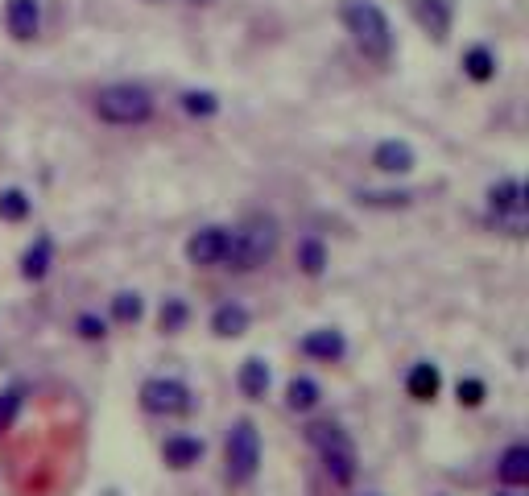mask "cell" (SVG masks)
Returning <instances> with one entry per match:
<instances>
[{"instance_id":"obj_5","label":"cell","mask_w":529,"mask_h":496,"mask_svg":"<svg viewBox=\"0 0 529 496\" xmlns=\"http://www.w3.org/2000/svg\"><path fill=\"white\" fill-rule=\"evenodd\" d=\"M488 220L501 232H509V236H525L529 203H525V186L517 178H501L488 191Z\"/></svg>"},{"instance_id":"obj_28","label":"cell","mask_w":529,"mask_h":496,"mask_svg":"<svg viewBox=\"0 0 529 496\" xmlns=\"http://www.w3.org/2000/svg\"><path fill=\"white\" fill-rule=\"evenodd\" d=\"M75 327H79V335H83V339H104V335H108V323H104L100 315H79V323H75Z\"/></svg>"},{"instance_id":"obj_11","label":"cell","mask_w":529,"mask_h":496,"mask_svg":"<svg viewBox=\"0 0 529 496\" xmlns=\"http://www.w3.org/2000/svg\"><path fill=\"white\" fill-rule=\"evenodd\" d=\"M414 17H418V25L426 29V34H434L443 42L451 34L455 5H451V0H414Z\"/></svg>"},{"instance_id":"obj_2","label":"cell","mask_w":529,"mask_h":496,"mask_svg":"<svg viewBox=\"0 0 529 496\" xmlns=\"http://www.w3.org/2000/svg\"><path fill=\"white\" fill-rule=\"evenodd\" d=\"M306 443L323 455V472L331 476V484H352L360 463H356V447L348 439L344 426L335 422H310L306 426Z\"/></svg>"},{"instance_id":"obj_24","label":"cell","mask_w":529,"mask_h":496,"mask_svg":"<svg viewBox=\"0 0 529 496\" xmlns=\"http://www.w3.org/2000/svg\"><path fill=\"white\" fill-rule=\"evenodd\" d=\"M141 315H145V302H141V294L120 290V294L112 298V319H116V323H137Z\"/></svg>"},{"instance_id":"obj_18","label":"cell","mask_w":529,"mask_h":496,"mask_svg":"<svg viewBox=\"0 0 529 496\" xmlns=\"http://www.w3.org/2000/svg\"><path fill=\"white\" fill-rule=\"evenodd\" d=\"M319 397H323V389H319V381H310V377H294L286 385V406L294 414H310L319 406Z\"/></svg>"},{"instance_id":"obj_30","label":"cell","mask_w":529,"mask_h":496,"mask_svg":"<svg viewBox=\"0 0 529 496\" xmlns=\"http://www.w3.org/2000/svg\"><path fill=\"white\" fill-rule=\"evenodd\" d=\"M149 5H158V0H149Z\"/></svg>"},{"instance_id":"obj_8","label":"cell","mask_w":529,"mask_h":496,"mask_svg":"<svg viewBox=\"0 0 529 496\" xmlns=\"http://www.w3.org/2000/svg\"><path fill=\"white\" fill-rule=\"evenodd\" d=\"M228 244H232V232H228V228H199L191 240H186V261H191V265H203V269L224 265Z\"/></svg>"},{"instance_id":"obj_27","label":"cell","mask_w":529,"mask_h":496,"mask_svg":"<svg viewBox=\"0 0 529 496\" xmlns=\"http://www.w3.org/2000/svg\"><path fill=\"white\" fill-rule=\"evenodd\" d=\"M455 393H459V406H468V410H476V406H484V397H488V389H484V381H476V377H468V381H459V385H455Z\"/></svg>"},{"instance_id":"obj_4","label":"cell","mask_w":529,"mask_h":496,"mask_svg":"<svg viewBox=\"0 0 529 496\" xmlns=\"http://www.w3.org/2000/svg\"><path fill=\"white\" fill-rule=\"evenodd\" d=\"M96 116L108 124H145L153 116V96L137 83H112L96 96Z\"/></svg>"},{"instance_id":"obj_10","label":"cell","mask_w":529,"mask_h":496,"mask_svg":"<svg viewBox=\"0 0 529 496\" xmlns=\"http://www.w3.org/2000/svg\"><path fill=\"white\" fill-rule=\"evenodd\" d=\"M203 439H195V434H170V439L162 443V459H166V468L174 472H186V468H195V463L203 459Z\"/></svg>"},{"instance_id":"obj_12","label":"cell","mask_w":529,"mask_h":496,"mask_svg":"<svg viewBox=\"0 0 529 496\" xmlns=\"http://www.w3.org/2000/svg\"><path fill=\"white\" fill-rule=\"evenodd\" d=\"M9 34L17 42H29L38 34V25H42V9H38V0H9Z\"/></svg>"},{"instance_id":"obj_22","label":"cell","mask_w":529,"mask_h":496,"mask_svg":"<svg viewBox=\"0 0 529 496\" xmlns=\"http://www.w3.org/2000/svg\"><path fill=\"white\" fill-rule=\"evenodd\" d=\"M463 71H468V79H476V83H488V79L496 75L492 50H488V46H472L468 54H463Z\"/></svg>"},{"instance_id":"obj_1","label":"cell","mask_w":529,"mask_h":496,"mask_svg":"<svg viewBox=\"0 0 529 496\" xmlns=\"http://www.w3.org/2000/svg\"><path fill=\"white\" fill-rule=\"evenodd\" d=\"M339 17H344L352 42L372 62H385L393 54V29H389V17L381 13V5H372V0H344Z\"/></svg>"},{"instance_id":"obj_16","label":"cell","mask_w":529,"mask_h":496,"mask_svg":"<svg viewBox=\"0 0 529 496\" xmlns=\"http://www.w3.org/2000/svg\"><path fill=\"white\" fill-rule=\"evenodd\" d=\"M240 393L248 397V401H261L265 393H269V364L261 360V356H248L244 364H240Z\"/></svg>"},{"instance_id":"obj_31","label":"cell","mask_w":529,"mask_h":496,"mask_svg":"<svg viewBox=\"0 0 529 496\" xmlns=\"http://www.w3.org/2000/svg\"><path fill=\"white\" fill-rule=\"evenodd\" d=\"M501 496H509V492H501Z\"/></svg>"},{"instance_id":"obj_6","label":"cell","mask_w":529,"mask_h":496,"mask_svg":"<svg viewBox=\"0 0 529 496\" xmlns=\"http://www.w3.org/2000/svg\"><path fill=\"white\" fill-rule=\"evenodd\" d=\"M224 455H228V480L232 484H248L257 476V468H261V434H257V426L248 418L232 422Z\"/></svg>"},{"instance_id":"obj_15","label":"cell","mask_w":529,"mask_h":496,"mask_svg":"<svg viewBox=\"0 0 529 496\" xmlns=\"http://www.w3.org/2000/svg\"><path fill=\"white\" fill-rule=\"evenodd\" d=\"M248 323H253V315L240 306V302H224V306H215V315H211V331L220 335V339H236L248 331Z\"/></svg>"},{"instance_id":"obj_13","label":"cell","mask_w":529,"mask_h":496,"mask_svg":"<svg viewBox=\"0 0 529 496\" xmlns=\"http://www.w3.org/2000/svg\"><path fill=\"white\" fill-rule=\"evenodd\" d=\"M372 166L385 174H410L414 170V149L406 141H381L372 149Z\"/></svg>"},{"instance_id":"obj_26","label":"cell","mask_w":529,"mask_h":496,"mask_svg":"<svg viewBox=\"0 0 529 496\" xmlns=\"http://www.w3.org/2000/svg\"><path fill=\"white\" fill-rule=\"evenodd\" d=\"M182 108L191 112V116H215V112H220V100H215L211 91H186Z\"/></svg>"},{"instance_id":"obj_14","label":"cell","mask_w":529,"mask_h":496,"mask_svg":"<svg viewBox=\"0 0 529 496\" xmlns=\"http://www.w3.org/2000/svg\"><path fill=\"white\" fill-rule=\"evenodd\" d=\"M406 389H410L414 401H434V397H439V389H443V372H439V364H430V360L414 364V368H410V377H406Z\"/></svg>"},{"instance_id":"obj_7","label":"cell","mask_w":529,"mask_h":496,"mask_svg":"<svg viewBox=\"0 0 529 496\" xmlns=\"http://www.w3.org/2000/svg\"><path fill=\"white\" fill-rule=\"evenodd\" d=\"M141 406L145 414H158V418H186L195 410V393L174 377H153L141 385Z\"/></svg>"},{"instance_id":"obj_23","label":"cell","mask_w":529,"mask_h":496,"mask_svg":"<svg viewBox=\"0 0 529 496\" xmlns=\"http://www.w3.org/2000/svg\"><path fill=\"white\" fill-rule=\"evenodd\" d=\"M186 319H191V306H186L182 298H166V302H162L158 323H162V331H166V335H178V331L186 327Z\"/></svg>"},{"instance_id":"obj_20","label":"cell","mask_w":529,"mask_h":496,"mask_svg":"<svg viewBox=\"0 0 529 496\" xmlns=\"http://www.w3.org/2000/svg\"><path fill=\"white\" fill-rule=\"evenodd\" d=\"M29 211H34V203H29V195L21 191V186H5V191H0V220L5 224L29 220Z\"/></svg>"},{"instance_id":"obj_9","label":"cell","mask_w":529,"mask_h":496,"mask_svg":"<svg viewBox=\"0 0 529 496\" xmlns=\"http://www.w3.org/2000/svg\"><path fill=\"white\" fill-rule=\"evenodd\" d=\"M302 352H306L310 360L335 364V360L348 356V339H344V331H335V327H319V331H310V335L302 339Z\"/></svg>"},{"instance_id":"obj_17","label":"cell","mask_w":529,"mask_h":496,"mask_svg":"<svg viewBox=\"0 0 529 496\" xmlns=\"http://www.w3.org/2000/svg\"><path fill=\"white\" fill-rule=\"evenodd\" d=\"M50 261H54V244H50V236H38L34 248L21 257V277L25 282H42V277L50 273Z\"/></svg>"},{"instance_id":"obj_3","label":"cell","mask_w":529,"mask_h":496,"mask_svg":"<svg viewBox=\"0 0 529 496\" xmlns=\"http://www.w3.org/2000/svg\"><path fill=\"white\" fill-rule=\"evenodd\" d=\"M277 253V224L269 220V215H253L228 244V257L224 265H232L236 273H253L261 269L269 257Z\"/></svg>"},{"instance_id":"obj_19","label":"cell","mask_w":529,"mask_h":496,"mask_svg":"<svg viewBox=\"0 0 529 496\" xmlns=\"http://www.w3.org/2000/svg\"><path fill=\"white\" fill-rule=\"evenodd\" d=\"M496 472H501L505 484H525V480H529V447H525V443L505 447L501 463H496Z\"/></svg>"},{"instance_id":"obj_29","label":"cell","mask_w":529,"mask_h":496,"mask_svg":"<svg viewBox=\"0 0 529 496\" xmlns=\"http://www.w3.org/2000/svg\"><path fill=\"white\" fill-rule=\"evenodd\" d=\"M360 203H364V207H406L410 195H372V191H364Z\"/></svg>"},{"instance_id":"obj_21","label":"cell","mask_w":529,"mask_h":496,"mask_svg":"<svg viewBox=\"0 0 529 496\" xmlns=\"http://www.w3.org/2000/svg\"><path fill=\"white\" fill-rule=\"evenodd\" d=\"M298 269H302L306 277H319V273L327 269V248H323V240L306 236V240L298 244Z\"/></svg>"},{"instance_id":"obj_25","label":"cell","mask_w":529,"mask_h":496,"mask_svg":"<svg viewBox=\"0 0 529 496\" xmlns=\"http://www.w3.org/2000/svg\"><path fill=\"white\" fill-rule=\"evenodd\" d=\"M21 401H25V389L21 385H13V389L0 393V434H5L13 426V418L21 414Z\"/></svg>"}]
</instances>
